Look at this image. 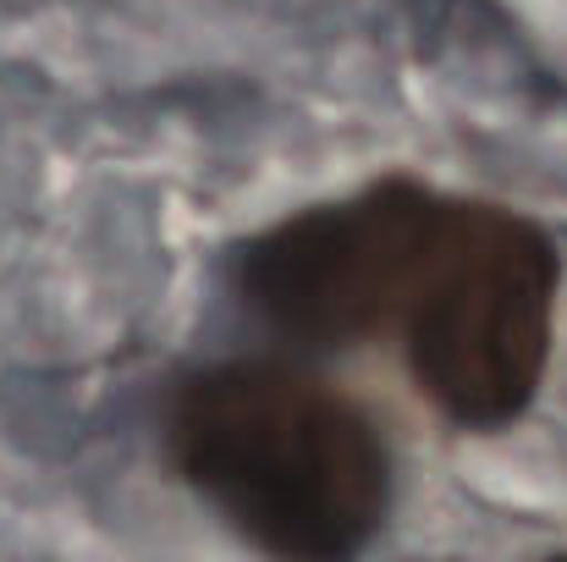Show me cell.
<instances>
[{
    "instance_id": "cell-1",
    "label": "cell",
    "mask_w": 567,
    "mask_h": 562,
    "mask_svg": "<svg viewBox=\"0 0 567 562\" xmlns=\"http://www.w3.org/2000/svg\"><path fill=\"white\" fill-rule=\"evenodd\" d=\"M557 287L563 259L535 221L419 183L303 210L237 254V293L276 337H402L408 375L463 430H502L535 402Z\"/></svg>"
},
{
    "instance_id": "cell-2",
    "label": "cell",
    "mask_w": 567,
    "mask_h": 562,
    "mask_svg": "<svg viewBox=\"0 0 567 562\" xmlns=\"http://www.w3.org/2000/svg\"><path fill=\"white\" fill-rule=\"evenodd\" d=\"M172 469L259 552L359 558L391 513V447L326 375L287 359L193 370L166 413Z\"/></svg>"
}]
</instances>
